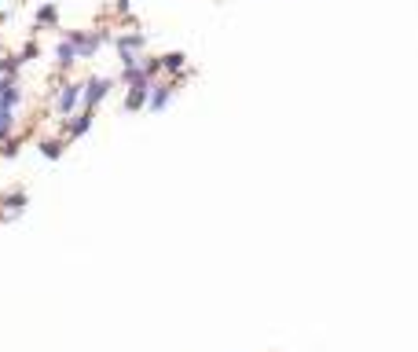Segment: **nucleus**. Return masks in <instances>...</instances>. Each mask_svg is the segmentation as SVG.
Instances as JSON below:
<instances>
[{
	"instance_id": "9b49d317",
	"label": "nucleus",
	"mask_w": 418,
	"mask_h": 352,
	"mask_svg": "<svg viewBox=\"0 0 418 352\" xmlns=\"http://www.w3.org/2000/svg\"><path fill=\"white\" fill-rule=\"evenodd\" d=\"M77 62H81V59H77V51H74V44L67 41V37H62V41L56 44V67H59L62 74H67L70 67H77Z\"/></svg>"
},
{
	"instance_id": "6ab92c4d",
	"label": "nucleus",
	"mask_w": 418,
	"mask_h": 352,
	"mask_svg": "<svg viewBox=\"0 0 418 352\" xmlns=\"http://www.w3.org/2000/svg\"><path fill=\"white\" fill-rule=\"evenodd\" d=\"M117 59H122V70L140 67V51H117Z\"/></svg>"
},
{
	"instance_id": "ddd939ff",
	"label": "nucleus",
	"mask_w": 418,
	"mask_h": 352,
	"mask_svg": "<svg viewBox=\"0 0 418 352\" xmlns=\"http://www.w3.org/2000/svg\"><path fill=\"white\" fill-rule=\"evenodd\" d=\"M37 147H41V154H44L48 162H59L62 151H67V140H41Z\"/></svg>"
},
{
	"instance_id": "aec40b11",
	"label": "nucleus",
	"mask_w": 418,
	"mask_h": 352,
	"mask_svg": "<svg viewBox=\"0 0 418 352\" xmlns=\"http://www.w3.org/2000/svg\"><path fill=\"white\" fill-rule=\"evenodd\" d=\"M128 8H133V0H114V11H117V15H128Z\"/></svg>"
},
{
	"instance_id": "2eb2a0df",
	"label": "nucleus",
	"mask_w": 418,
	"mask_h": 352,
	"mask_svg": "<svg viewBox=\"0 0 418 352\" xmlns=\"http://www.w3.org/2000/svg\"><path fill=\"white\" fill-rule=\"evenodd\" d=\"M140 74L147 77V81H154V77L162 74V59L158 56H140Z\"/></svg>"
},
{
	"instance_id": "4468645a",
	"label": "nucleus",
	"mask_w": 418,
	"mask_h": 352,
	"mask_svg": "<svg viewBox=\"0 0 418 352\" xmlns=\"http://www.w3.org/2000/svg\"><path fill=\"white\" fill-rule=\"evenodd\" d=\"M19 56L15 51H0V77H19Z\"/></svg>"
},
{
	"instance_id": "6e6552de",
	"label": "nucleus",
	"mask_w": 418,
	"mask_h": 352,
	"mask_svg": "<svg viewBox=\"0 0 418 352\" xmlns=\"http://www.w3.org/2000/svg\"><path fill=\"white\" fill-rule=\"evenodd\" d=\"M117 51H143L147 48V33H140V30H125V33H114V41H110Z\"/></svg>"
},
{
	"instance_id": "f03ea898",
	"label": "nucleus",
	"mask_w": 418,
	"mask_h": 352,
	"mask_svg": "<svg viewBox=\"0 0 418 352\" xmlns=\"http://www.w3.org/2000/svg\"><path fill=\"white\" fill-rule=\"evenodd\" d=\"M187 81V74L184 77H169V81H158V77H154L151 81V92H147V107L143 110H151V114H158V110H165L169 103H173V96H176V88Z\"/></svg>"
},
{
	"instance_id": "f3484780",
	"label": "nucleus",
	"mask_w": 418,
	"mask_h": 352,
	"mask_svg": "<svg viewBox=\"0 0 418 352\" xmlns=\"http://www.w3.org/2000/svg\"><path fill=\"white\" fill-rule=\"evenodd\" d=\"M15 56H19V62H33V59H41V44H37V41H26L22 51H15Z\"/></svg>"
},
{
	"instance_id": "7ed1b4c3",
	"label": "nucleus",
	"mask_w": 418,
	"mask_h": 352,
	"mask_svg": "<svg viewBox=\"0 0 418 352\" xmlns=\"http://www.w3.org/2000/svg\"><path fill=\"white\" fill-rule=\"evenodd\" d=\"M114 77H88V81H81V110H96L103 99H107L114 92Z\"/></svg>"
},
{
	"instance_id": "dca6fc26",
	"label": "nucleus",
	"mask_w": 418,
	"mask_h": 352,
	"mask_svg": "<svg viewBox=\"0 0 418 352\" xmlns=\"http://www.w3.org/2000/svg\"><path fill=\"white\" fill-rule=\"evenodd\" d=\"M19 151H22V140L19 136L0 140V158H19Z\"/></svg>"
},
{
	"instance_id": "a211bd4d",
	"label": "nucleus",
	"mask_w": 418,
	"mask_h": 352,
	"mask_svg": "<svg viewBox=\"0 0 418 352\" xmlns=\"http://www.w3.org/2000/svg\"><path fill=\"white\" fill-rule=\"evenodd\" d=\"M140 81H147V77L140 74V67H128V70H122V85L128 88V85H140Z\"/></svg>"
},
{
	"instance_id": "423d86ee",
	"label": "nucleus",
	"mask_w": 418,
	"mask_h": 352,
	"mask_svg": "<svg viewBox=\"0 0 418 352\" xmlns=\"http://www.w3.org/2000/svg\"><path fill=\"white\" fill-rule=\"evenodd\" d=\"M92 121H96V110H77L62 121V133H67V140H81L92 128Z\"/></svg>"
},
{
	"instance_id": "f257e3e1",
	"label": "nucleus",
	"mask_w": 418,
	"mask_h": 352,
	"mask_svg": "<svg viewBox=\"0 0 418 352\" xmlns=\"http://www.w3.org/2000/svg\"><path fill=\"white\" fill-rule=\"evenodd\" d=\"M67 41L74 44L77 59H96V51L114 41V30L110 26H99V30H67Z\"/></svg>"
},
{
	"instance_id": "20e7f679",
	"label": "nucleus",
	"mask_w": 418,
	"mask_h": 352,
	"mask_svg": "<svg viewBox=\"0 0 418 352\" xmlns=\"http://www.w3.org/2000/svg\"><path fill=\"white\" fill-rule=\"evenodd\" d=\"M77 107H81V81H59L56 85V114L59 121H67L70 114H77Z\"/></svg>"
},
{
	"instance_id": "1a4fd4ad",
	"label": "nucleus",
	"mask_w": 418,
	"mask_h": 352,
	"mask_svg": "<svg viewBox=\"0 0 418 352\" xmlns=\"http://www.w3.org/2000/svg\"><path fill=\"white\" fill-rule=\"evenodd\" d=\"M33 26H37V30H56V26H59V4H56V0H48V4L37 8Z\"/></svg>"
},
{
	"instance_id": "9d476101",
	"label": "nucleus",
	"mask_w": 418,
	"mask_h": 352,
	"mask_svg": "<svg viewBox=\"0 0 418 352\" xmlns=\"http://www.w3.org/2000/svg\"><path fill=\"white\" fill-rule=\"evenodd\" d=\"M162 59V74H169V77H184L187 74V56L184 51H165V56H158Z\"/></svg>"
},
{
	"instance_id": "0eeeda50",
	"label": "nucleus",
	"mask_w": 418,
	"mask_h": 352,
	"mask_svg": "<svg viewBox=\"0 0 418 352\" xmlns=\"http://www.w3.org/2000/svg\"><path fill=\"white\" fill-rule=\"evenodd\" d=\"M147 92H151V81L128 85V88H125V103H122V107H125L128 114H136V110H143V107H147Z\"/></svg>"
},
{
	"instance_id": "39448f33",
	"label": "nucleus",
	"mask_w": 418,
	"mask_h": 352,
	"mask_svg": "<svg viewBox=\"0 0 418 352\" xmlns=\"http://www.w3.org/2000/svg\"><path fill=\"white\" fill-rule=\"evenodd\" d=\"M30 210V191H8V194H0V224H15V220Z\"/></svg>"
},
{
	"instance_id": "f8f14e48",
	"label": "nucleus",
	"mask_w": 418,
	"mask_h": 352,
	"mask_svg": "<svg viewBox=\"0 0 418 352\" xmlns=\"http://www.w3.org/2000/svg\"><path fill=\"white\" fill-rule=\"evenodd\" d=\"M19 128V117H15V107H8V103H0V140L15 136Z\"/></svg>"
}]
</instances>
